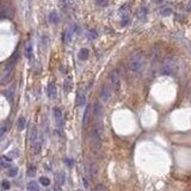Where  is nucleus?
I'll list each match as a JSON object with an SVG mask.
<instances>
[{
    "label": "nucleus",
    "instance_id": "f257e3e1",
    "mask_svg": "<svg viewBox=\"0 0 191 191\" xmlns=\"http://www.w3.org/2000/svg\"><path fill=\"white\" fill-rule=\"evenodd\" d=\"M146 60L142 53L140 52H134L130 54V56L127 60V67L130 72H133L135 74H140L143 68H145Z\"/></svg>",
    "mask_w": 191,
    "mask_h": 191
},
{
    "label": "nucleus",
    "instance_id": "f03ea898",
    "mask_svg": "<svg viewBox=\"0 0 191 191\" xmlns=\"http://www.w3.org/2000/svg\"><path fill=\"white\" fill-rule=\"evenodd\" d=\"M177 69H178V61L176 57L169 56L164 60L161 66V73L164 75H172L177 72Z\"/></svg>",
    "mask_w": 191,
    "mask_h": 191
},
{
    "label": "nucleus",
    "instance_id": "7ed1b4c3",
    "mask_svg": "<svg viewBox=\"0 0 191 191\" xmlns=\"http://www.w3.org/2000/svg\"><path fill=\"white\" fill-rule=\"evenodd\" d=\"M109 81H110V85L113 90H118L120 89V77H118V73L116 71H113L109 75Z\"/></svg>",
    "mask_w": 191,
    "mask_h": 191
},
{
    "label": "nucleus",
    "instance_id": "20e7f679",
    "mask_svg": "<svg viewBox=\"0 0 191 191\" xmlns=\"http://www.w3.org/2000/svg\"><path fill=\"white\" fill-rule=\"evenodd\" d=\"M75 32V26L74 25H72V26H69L68 29L65 30V32H63V36H62V40H63V42L65 43H68V42H71L72 41V37H73V35Z\"/></svg>",
    "mask_w": 191,
    "mask_h": 191
},
{
    "label": "nucleus",
    "instance_id": "39448f33",
    "mask_svg": "<svg viewBox=\"0 0 191 191\" xmlns=\"http://www.w3.org/2000/svg\"><path fill=\"white\" fill-rule=\"evenodd\" d=\"M101 98L103 101H109L111 98V90L108 85H104L101 90Z\"/></svg>",
    "mask_w": 191,
    "mask_h": 191
},
{
    "label": "nucleus",
    "instance_id": "423d86ee",
    "mask_svg": "<svg viewBox=\"0 0 191 191\" xmlns=\"http://www.w3.org/2000/svg\"><path fill=\"white\" fill-rule=\"evenodd\" d=\"M77 105L78 106H84L86 104V93L84 91H79L78 94H77Z\"/></svg>",
    "mask_w": 191,
    "mask_h": 191
},
{
    "label": "nucleus",
    "instance_id": "0eeeda50",
    "mask_svg": "<svg viewBox=\"0 0 191 191\" xmlns=\"http://www.w3.org/2000/svg\"><path fill=\"white\" fill-rule=\"evenodd\" d=\"M47 94L49 98H55L56 97V86L54 82H49L47 86Z\"/></svg>",
    "mask_w": 191,
    "mask_h": 191
},
{
    "label": "nucleus",
    "instance_id": "6e6552de",
    "mask_svg": "<svg viewBox=\"0 0 191 191\" xmlns=\"http://www.w3.org/2000/svg\"><path fill=\"white\" fill-rule=\"evenodd\" d=\"M91 110H92V105L89 104L85 109V113H84V117H82V125H87L89 121H90V116H91Z\"/></svg>",
    "mask_w": 191,
    "mask_h": 191
},
{
    "label": "nucleus",
    "instance_id": "1a4fd4ad",
    "mask_svg": "<svg viewBox=\"0 0 191 191\" xmlns=\"http://www.w3.org/2000/svg\"><path fill=\"white\" fill-rule=\"evenodd\" d=\"M11 162H12V158H10V157L2 155L1 159H0L1 167H4V169H10V167H11Z\"/></svg>",
    "mask_w": 191,
    "mask_h": 191
},
{
    "label": "nucleus",
    "instance_id": "9d476101",
    "mask_svg": "<svg viewBox=\"0 0 191 191\" xmlns=\"http://www.w3.org/2000/svg\"><path fill=\"white\" fill-rule=\"evenodd\" d=\"M101 113H103V108L99 103H96L94 105V117H96V121H101Z\"/></svg>",
    "mask_w": 191,
    "mask_h": 191
},
{
    "label": "nucleus",
    "instance_id": "9b49d317",
    "mask_svg": "<svg viewBox=\"0 0 191 191\" xmlns=\"http://www.w3.org/2000/svg\"><path fill=\"white\" fill-rule=\"evenodd\" d=\"M25 56L28 60H32V57H34V53H32V44L29 42L26 47H25Z\"/></svg>",
    "mask_w": 191,
    "mask_h": 191
},
{
    "label": "nucleus",
    "instance_id": "f8f14e48",
    "mask_svg": "<svg viewBox=\"0 0 191 191\" xmlns=\"http://www.w3.org/2000/svg\"><path fill=\"white\" fill-rule=\"evenodd\" d=\"M54 115H55V118H56L57 123L60 124V125H62V111L59 109V108H55L54 109Z\"/></svg>",
    "mask_w": 191,
    "mask_h": 191
},
{
    "label": "nucleus",
    "instance_id": "ddd939ff",
    "mask_svg": "<svg viewBox=\"0 0 191 191\" xmlns=\"http://www.w3.org/2000/svg\"><path fill=\"white\" fill-rule=\"evenodd\" d=\"M89 54H90L89 49H87V48H82V49H80L78 56H79V59H80V60H86V59L89 57Z\"/></svg>",
    "mask_w": 191,
    "mask_h": 191
},
{
    "label": "nucleus",
    "instance_id": "4468645a",
    "mask_svg": "<svg viewBox=\"0 0 191 191\" xmlns=\"http://www.w3.org/2000/svg\"><path fill=\"white\" fill-rule=\"evenodd\" d=\"M11 78H12V73H10V71H6V73L4 74V77L1 79V84L2 85H6L7 82L11 81Z\"/></svg>",
    "mask_w": 191,
    "mask_h": 191
},
{
    "label": "nucleus",
    "instance_id": "2eb2a0df",
    "mask_svg": "<svg viewBox=\"0 0 191 191\" xmlns=\"http://www.w3.org/2000/svg\"><path fill=\"white\" fill-rule=\"evenodd\" d=\"M38 139V134H37V129L36 127L31 128V133H30V141H31V145H34V142Z\"/></svg>",
    "mask_w": 191,
    "mask_h": 191
},
{
    "label": "nucleus",
    "instance_id": "dca6fc26",
    "mask_svg": "<svg viewBox=\"0 0 191 191\" xmlns=\"http://www.w3.org/2000/svg\"><path fill=\"white\" fill-rule=\"evenodd\" d=\"M28 190L29 191H40L38 184H37L36 181H34V180L29 181V183H28Z\"/></svg>",
    "mask_w": 191,
    "mask_h": 191
},
{
    "label": "nucleus",
    "instance_id": "f3484780",
    "mask_svg": "<svg viewBox=\"0 0 191 191\" xmlns=\"http://www.w3.org/2000/svg\"><path fill=\"white\" fill-rule=\"evenodd\" d=\"M49 22L52 23V24H56V23H59V16H57L56 12H52L50 14H49Z\"/></svg>",
    "mask_w": 191,
    "mask_h": 191
},
{
    "label": "nucleus",
    "instance_id": "a211bd4d",
    "mask_svg": "<svg viewBox=\"0 0 191 191\" xmlns=\"http://www.w3.org/2000/svg\"><path fill=\"white\" fill-rule=\"evenodd\" d=\"M25 124H26L25 118H24V117H19L18 121H17V127H18V129H19V130H23V129L25 128Z\"/></svg>",
    "mask_w": 191,
    "mask_h": 191
},
{
    "label": "nucleus",
    "instance_id": "6ab92c4d",
    "mask_svg": "<svg viewBox=\"0 0 191 191\" xmlns=\"http://www.w3.org/2000/svg\"><path fill=\"white\" fill-rule=\"evenodd\" d=\"M40 183L43 186H49L50 185V179L48 177H45V176H42V177H40Z\"/></svg>",
    "mask_w": 191,
    "mask_h": 191
},
{
    "label": "nucleus",
    "instance_id": "aec40b11",
    "mask_svg": "<svg viewBox=\"0 0 191 191\" xmlns=\"http://www.w3.org/2000/svg\"><path fill=\"white\" fill-rule=\"evenodd\" d=\"M56 179L59 181V184L60 185H63L65 184V181H66V177H65V173L63 172H61V173H59L56 176Z\"/></svg>",
    "mask_w": 191,
    "mask_h": 191
},
{
    "label": "nucleus",
    "instance_id": "412c9836",
    "mask_svg": "<svg viewBox=\"0 0 191 191\" xmlns=\"http://www.w3.org/2000/svg\"><path fill=\"white\" fill-rule=\"evenodd\" d=\"M147 7H142V9H140V11L137 12V16H139V18L140 19H143V18H146L147 16Z\"/></svg>",
    "mask_w": 191,
    "mask_h": 191
},
{
    "label": "nucleus",
    "instance_id": "4be33fe9",
    "mask_svg": "<svg viewBox=\"0 0 191 191\" xmlns=\"http://www.w3.org/2000/svg\"><path fill=\"white\" fill-rule=\"evenodd\" d=\"M130 24V17L125 13L124 16H122V26H127Z\"/></svg>",
    "mask_w": 191,
    "mask_h": 191
},
{
    "label": "nucleus",
    "instance_id": "5701e85b",
    "mask_svg": "<svg viewBox=\"0 0 191 191\" xmlns=\"http://www.w3.org/2000/svg\"><path fill=\"white\" fill-rule=\"evenodd\" d=\"M17 173H18V169H17V167H10V169H9V172H7V176H10V177H16Z\"/></svg>",
    "mask_w": 191,
    "mask_h": 191
},
{
    "label": "nucleus",
    "instance_id": "b1692460",
    "mask_svg": "<svg viewBox=\"0 0 191 191\" xmlns=\"http://www.w3.org/2000/svg\"><path fill=\"white\" fill-rule=\"evenodd\" d=\"M161 16H164V17H167V16H170L171 13H172V9L171 7H165L164 10H161Z\"/></svg>",
    "mask_w": 191,
    "mask_h": 191
},
{
    "label": "nucleus",
    "instance_id": "393cba45",
    "mask_svg": "<svg viewBox=\"0 0 191 191\" xmlns=\"http://www.w3.org/2000/svg\"><path fill=\"white\" fill-rule=\"evenodd\" d=\"M87 37H89V40H91V41L96 40L97 38V31L96 30H90L89 34H87Z\"/></svg>",
    "mask_w": 191,
    "mask_h": 191
},
{
    "label": "nucleus",
    "instance_id": "a878e982",
    "mask_svg": "<svg viewBox=\"0 0 191 191\" xmlns=\"http://www.w3.org/2000/svg\"><path fill=\"white\" fill-rule=\"evenodd\" d=\"M36 174V166L34 165H31V166H29V169H28V176H30V177H32Z\"/></svg>",
    "mask_w": 191,
    "mask_h": 191
},
{
    "label": "nucleus",
    "instance_id": "bb28decb",
    "mask_svg": "<svg viewBox=\"0 0 191 191\" xmlns=\"http://www.w3.org/2000/svg\"><path fill=\"white\" fill-rule=\"evenodd\" d=\"M96 4L98 6H101V7H105V6H108L109 0H96Z\"/></svg>",
    "mask_w": 191,
    "mask_h": 191
},
{
    "label": "nucleus",
    "instance_id": "cd10ccee",
    "mask_svg": "<svg viewBox=\"0 0 191 191\" xmlns=\"http://www.w3.org/2000/svg\"><path fill=\"white\" fill-rule=\"evenodd\" d=\"M4 94L6 96V98L9 99V101H11L13 99V90H7V91H5L4 92Z\"/></svg>",
    "mask_w": 191,
    "mask_h": 191
},
{
    "label": "nucleus",
    "instance_id": "c85d7f7f",
    "mask_svg": "<svg viewBox=\"0 0 191 191\" xmlns=\"http://www.w3.org/2000/svg\"><path fill=\"white\" fill-rule=\"evenodd\" d=\"M1 188H2V190H10V188H11V184H10V181H7V180H2Z\"/></svg>",
    "mask_w": 191,
    "mask_h": 191
},
{
    "label": "nucleus",
    "instance_id": "c756f323",
    "mask_svg": "<svg viewBox=\"0 0 191 191\" xmlns=\"http://www.w3.org/2000/svg\"><path fill=\"white\" fill-rule=\"evenodd\" d=\"M21 154V152L18 151V149H13L12 152H10V154H9V157L10 158H17L18 155Z\"/></svg>",
    "mask_w": 191,
    "mask_h": 191
},
{
    "label": "nucleus",
    "instance_id": "7c9ffc66",
    "mask_svg": "<svg viewBox=\"0 0 191 191\" xmlns=\"http://www.w3.org/2000/svg\"><path fill=\"white\" fill-rule=\"evenodd\" d=\"M72 89V84H71V80H66L65 81V91L66 92H69Z\"/></svg>",
    "mask_w": 191,
    "mask_h": 191
},
{
    "label": "nucleus",
    "instance_id": "2f4dec72",
    "mask_svg": "<svg viewBox=\"0 0 191 191\" xmlns=\"http://www.w3.org/2000/svg\"><path fill=\"white\" fill-rule=\"evenodd\" d=\"M6 130H7L6 124H2V125H1V130H0V136H1V137H4V135H5V133H6Z\"/></svg>",
    "mask_w": 191,
    "mask_h": 191
},
{
    "label": "nucleus",
    "instance_id": "473e14b6",
    "mask_svg": "<svg viewBox=\"0 0 191 191\" xmlns=\"http://www.w3.org/2000/svg\"><path fill=\"white\" fill-rule=\"evenodd\" d=\"M96 174H97V167H96L94 165H92V166H91V176L94 177Z\"/></svg>",
    "mask_w": 191,
    "mask_h": 191
},
{
    "label": "nucleus",
    "instance_id": "72a5a7b5",
    "mask_svg": "<svg viewBox=\"0 0 191 191\" xmlns=\"http://www.w3.org/2000/svg\"><path fill=\"white\" fill-rule=\"evenodd\" d=\"M94 191H108L103 185H97V188L94 189Z\"/></svg>",
    "mask_w": 191,
    "mask_h": 191
},
{
    "label": "nucleus",
    "instance_id": "f704fd0d",
    "mask_svg": "<svg viewBox=\"0 0 191 191\" xmlns=\"http://www.w3.org/2000/svg\"><path fill=\"white\" fill-rule=\"evenodd\" d=\"M65 161H66V164H67L69 167H72V166H73V162H74V161H73L72 159H66Z\"/></svg>",
    "mask_w": 191,
    "mask_h": 191
},
{
    "label": "nucleus",
    "instance_id": "c9c22d12",
    "mask_svg": "<svg viewBox=\"0 0 191 191\" xmlns=\"http://www.w3.org/2000/svg\"><path fill=\"white\" fill-rule=\"evenodd\" d=\"M84 185H85V186H86V188H87V186H89V183H87V180L85 179V178H84Z\"/></svg>",
    "mask_w": 191,
    "mask_h": 191
},
{
    "label": "nucleus",
    "instance_id": "e433bc0d",
    "mask_svg": "<svg viewBox=\"0 0 191 191\" xmlns=\"http://www.w3.org/2000/svg\"><path fill=\"white\" fill-rule=\"evenodd\" d=\"M164 0H154V2H157V4H161Z\"/></svg>",
    "mask_w": 191,
    "mask_h": 191
},
{
    "label": "nucleus",
    "instance_id": "4c0bfd02",
    "mask_svg": "<svg viewBox=\"0 0 191 191\" xmlns=\"http://www.w3.org/2000/svg\"><path fill=\"white\" fill-rule=\"evenodd\" d=\"M189 10H191V4H190V6H189Z\"/></svg>",
    "mask_w": 191,
    "mask_h": 191
},
{
    "label": "nucleus",
    "instance_id": "58836bf2",
    "mask_svg": "<svg viewBox=\"0 0 191 191\" xmlns=\"http://www.w3.org/2000/svg\"><path fill=\"white\" fill-rule=\"evenodd\" d=\"M68 1H73V0H68Z\"/></svg>",
    "mask_w": 191,
    "mask_h": 191
},
{
    "label": "nucleus",
    "instance_id": "ea45409f",
    "mask_svg": "<svg viewBox=\"0 0 191 191\" xmlns=\"http://www.w3.org/2000/svg\"><path fill=\"white\" fill-rule=\"evenodd\" d=\"M77 191H81V190H77Z\"/></svg>",
    "mask_w": 191,
    "mask_h": 191
}]
</instances>
